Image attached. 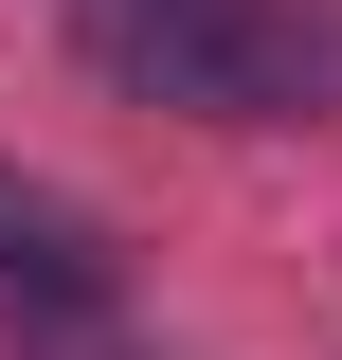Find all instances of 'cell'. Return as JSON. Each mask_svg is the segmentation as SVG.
Segmentation results:
<instances>
[{
    "mask_svg": "<svg viewBox=\"0 0 342 360\" xmlns=\"http://www.w3.org/2000/svg\"><path fill=\"white\" fill-rule=\"evenodd\" d=\"M108 288H127V252H108V217L0 162V324H90Z\"/></svg>",
    "mask_w": 342,
    "mask_h": 360,
    "instance_id": "1",
    "label": "cell"
}]
</instances>
